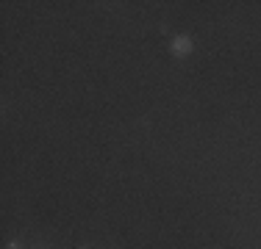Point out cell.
<instances>
[{
    "instance_id": "1",
    "label": "cell",
    "mask_w": 261,
    "mask_h": 249,
    "mask_svg": "<svg viewBox=\"0 0 261 249\" xmlns=\"http://www.w3.org/2000/svg\"><path fill=\"white\" fill-rule=\"evenodd\" d=\"M192 50H195V39L189 34H175L170 39V53L175 58H186V55H192Z\"/></svg>"
},
{
    "instance_id": "2",
    "label": "cell",
    "mask_w": 261,
    "mask_h": 249,
    "mask_svg": "<svg viewBox=\"0 0 261 249\" xmlns=\"http://www.w3.org/2000/svg\"><path fill=\"white\" fill-rule=\"evenodd\" d=\"M6 249H22V244H20V241H9V244H6Z\"/></svg>"
},
{
    "instance_id": "3",
    "label": "cell",
    "mask_w": 261,
    "mask_h": 249,
    "mask_svg": "<svg viewBox=\"0 0 261 249\" xmlns=\"http://www.w3.org/2000/svg\"><path fill=\"white\" fill-rule=\"evenodd\" d=\"M78 249H89V246H86V244H81V246H78Z\"/></svg>"
}]
</instances>
